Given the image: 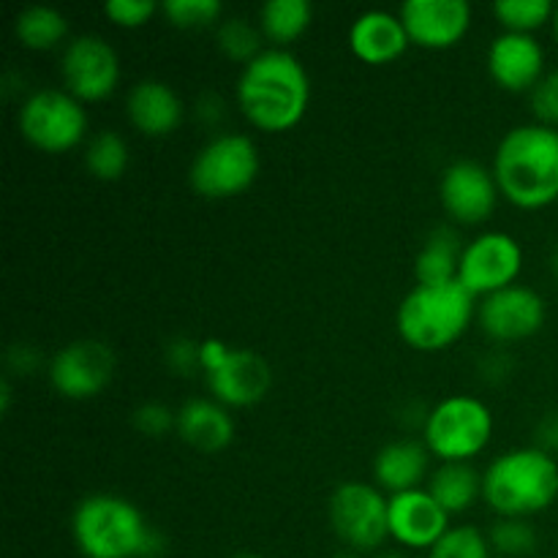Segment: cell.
I'll return each instance as SVG.
<instances>
[{
	"label": "cell",
	"instance_id": "obj_1",
	"mask_svg": "<svg viewBox=\"0 0 558 558\" xmlns=\"http://www.w3.org/2000/svg\"><path fill=\"white\" fill-rule=\"evenodd\" d=\"M311 80L298 54L289 49H265L243 65L238 80V107L254 129L283 134L308 112Z\"/></svg>",
	"mask_w": 558,
	"mask_h": 558
},
{
	"label": "cell",
	"instance_id": "obj_2",
	"mask_svg": "<svg viewBox=\"0 0 558 558\" xmlns=\"http://www.w3.org/2000/svg\"><path fill=\"white\" fill-rule=\"evenodd\" d=\"M501 196L521 210L558 205V129L515 125L501 136L494 156Z\"/></svg>",
	"mask_w": 558,
	"mask_h": 558
},
{
	"label": "cell",
	"instance_id": "obj_3",
	"mask_svg": "<svg viewBox=\"0 0 558 558\" xmlns=\"http://www.w3.org/2000/svg\"><path fill=\"white\" fill-rule=\"evenodd\" d=\"M71 534L85 558H156L163 539L134 501L114 494H90L76 505Z\"/></svg>",
	"mask_w": 558,
	"mask_h": 558
},
{
	"label": "cell",
	"instance_id": "obj_4",
	"mask_svg": "<svg viewBox=\"0 0 558 558\" xmlns=\"http://www.w3.org/2000/svg\"><path fill=\"white\" fill-rule=\"evenodd\" d=\"M483 499L501 518H529L558 499V463L539 447L496 458L483 474Z\"/></svg>",
	"mask_w": 558,
	"mask_h": 558
},
{
	"label": "cell",
	"instance_id": "obj_5",
	"mask_svg": "<svg viewBox=\"0 0 558 558\" xmlns=\"http://www.w3.org/2000/svg\"><path fill=\"white\" fill-rule=\"evenodd\" d=\"M474 314V294L461 281L441 287L417 283L398 305L396 325L403 341L417 352H441L469 330Z\"/></svg>",
	"mask_w": 558,
	"mask_h": 558
},
{
	"label": "cell",
	"instance_id": "obj_6",
	"mask_svg": "<svg viewBox=\"0 0 558 558\" xmlns=\"http://www.w3.org/2000/svg\"><path fill=\"white\" fill-rule=\"evenodd\" d=\"M494 414L474 396H450L425 414L423 441L441 463H469L488 447Z\"/></svg>",
	"mask_w": 558,
	"mask_h": 558
},
{
	"label": "cell",
	"instance_id": "obj_7",
	"mask_svg": "<svg viewBox=\"0 0 558 558\" xmlns=\"http://www.w3.org/2000/svg\"><path fill=\"white\" fill-rule=\"evenodd\" d=\"M262 158L245 134H218L191 161V189L205 199H229L254 185Z\"/></svg>",
	"mask_w": 558,
	"mask_h": 558
},
{
	"label": "cell",
	"instance_id": "obj_8",
	"mask_svg": "<svg viewBox=\"0 0 558 558\" xmlns=\"http://www.w3.org/2000/svg\"><path fill=\"white\" fill-rule=\"evenodd\" d=\"M22 136L31 142L36 150L58 156V153L74 150L87 136V112L85 104L76 101L69 90H44L31 93L20 107Z\"/></svg>",
	"mask_w": 558,
	"mask_h": 558
},
{
	"label": "cell",
	"instance_id": "obj_9",
	"mask_svg": "<svg viewBox=\"0 0 558 558\" xmlns=\"http://www.w3.org/2000/svg\"><path fill=\"white\" fill-rule=\"evenodd\" d=\"M330 523L354 554H368L390 537V499L368 483H343L330 496Z\"/></svg>",
	"mask_w": 558,
	"mask_h": 558
},
{
	"label": "cell",
	"instance_id": "obj_10",
	"mask_svg": "<svg viewBox=\"0 0 558 558\" xmlns=\"http://www.w3.org/2000/svg\"><path fill=\"white\" fill-rule=\"evenodd\" d=\"M523 272V248L512 234L483 232L472 243L463 245L458 281L474 298H490L507 287H515Z\"/></svg>",
	"mask_w": 558,
	"mask_h": 558
},
{
	"label": "cell",
	"instance_id": "obj_11",
	"mask_svg": "<svg viewBox=\"0 0 558 558\" xmlns=\"http://www.w3.org/2000/svg\"><path fill=\"white\" fill-rule=\"evenodd\" d=\"M60 76L76 101H104L118 90L120 58L101 36H76L60 54Z\"/></svg>",
	"mask_w": 558,
	"mask_h": 558
},
{
	"label": "cell",
	"instance_id": "obj_12",
	"mask_svg": "<svg viewBox=\"0 0 558 558\" xmlns=\"http://www.w3.org/2000/svg\"><path fill=\"white\" fill-rule=\"evenodd\" d=\"M114 376V354L104 341L82 338L69 343L49 360V381L54 392L69 401L101 396Z\"/></svg>",
	"mask_w": 558,
	"mask_h": 558
},
{
	"label": "cell",
	"instance_id": "obj_13",
	"mask_svg": "<svg viewBox=\"0 0 558 558\" xmlns=\"http://www.w3.org/2000/svg\"><path fill=\"white\" fill-rule=\"evenodd\" d=\"M499 194L494 169L477 161H456L441 174V207L461 227H477L488 221L499 205Z\"/></svg>",
	"mask_w": 558,
	"mask_h": 558
},
{
	"label": "cell",
	"instance_id": "obj_14",
	"mask_svg": "<svg viewBox=\"0 0 558 558\" xmlns=\"http://www.w3.org/2000/svg\"><path fill=\"white\" fill-rule=\"evenodd\" d=\"M477 316L485 336L499 343H512L537 336L548 319V308L539 292L515 283L490 298H483Z\"/></svg>",
	"mask_w": 558,
	"mask_h": 558
},
{
	"label": "cell",
	"instance_id": "obj_15",
	"mask_svg": "<svg viewBox=\"0 0 558 558\" xmlns=\"http://www.w3.org/2000/svg\"><path fill=\"white\" fill-rule=\"evenodd\" d=\"M398 16L409 41L423 49L456 47L472 27V5L466 0H407Z\"/></svg>",
	"mask_w": 558,
	"mask_h": 558
},
{
	"label": "cell",
	"instance_id": "obj_16",
	"mask_svg": "<svg viewBox=\"0 0 558 558\" xmlns=\"http://www.w3.org/2000/svg\"><path fill=\"white\" fill-rule=\"evenodd\" d=\"M213 401L221 407H254L270 392L272 374L262 354L229 347L227 357L205 374Z\"/></svg>",
	"mask_w": 558,
	"mask_h": 558
},
{
	"label": "cell",
	"instance_id": "obj_17",
	"mask_svg": "<svg viewBox=\"0 0 558 558\" xmlns=\"http://www.w3.org/2000/svg\"><path fill=\"white\" fill-rule=\"evenodd\" d=\"M450 529V515L425 488L390 496V537L403 548L430 550Z\"/></svg>",
	"mask_w": 558,
	"mask_h": 558
},
{
	"label": "cell",
	"instance_id": "obj_18",
	"mask_svg": "<svg viewBox=\"0 0 558 558\" xmlns=\"http://www.w3.org/2000/svg\"><path fill=\"white\" fill-rule=\"evenodd\" d=\"M490 80L507 93H532L545 76L543 44L526 33H501L488 49Z\"/></svg>",
	"mask_w": 558,
	"mask_h": 558
},
{
	"label": "cell",
	"instance_id": "obj_19",
	"mask_svg": "<svg viewBox=\"0 0 558 558\" xmlns=\"http://www.w3.org/2000/svg\"><path fill=\"white\" fill-rule=\"evenodd\" d=\"M409 33L403 20L390 11H363L349 27V49L368 65H387L401 58L409 47Z\"/></svg>",
	"mask_w": 558,
	"mask_h": 558
},
{
	"label": "cell",
	"instance_id": "obj_20",
	"mask_svg": "<svg viewBox=\"0 0 558 558\" xmlns=\"http://www.w3.org/2000/svg\"><path fill=\"white\" fill-rule=\"evenodd\" d=\"M125 112L140 134L161 140L183 123V101L172 85L161 80H140L125 98Z\"/></svg>",
	"mask_w": 558,
	"mask_h": 558
},
{
	"label": "cell",
	"instance_id": "obj_21",
	"mask_svg": "<svg viewBox=\"0 0 558 558\" xmlns=\"http://www.w3.org/2000/svg\"><path fill=\"white\" fill-rule=\"evenodd\" d=\"M178 436L196 452H221L234 439V420L213 398H191L178 409Z\"/></svg>",
	"mask_w": 558,
	"mask_h": 558
},
{
	"label": "cell",
	"instance_id": "obj_22",
	"mask_svg": "<svg viewBox=\"0 0 558 558\" xmlns=\"http://www.w3.org/2000/svg\"><path fill=\"white\" fill-rule=\"evenodd\" d=\"M430 450L425 441L396 439L381 447L374 458V477L379 488L390 490V496L423 488L430 472Z\"/></svg>",
	"mask_w": 558,
	"mask_h": 558
},
{
	"label": "cell",
	"instance_id": "obj_23",
	"mask_svg": "<svg viewBox=\"0 0 558 558\" xmlns=\"http://www.w3.org/2000/svg\"><path fill=\"white\" fill-rule=\"evenodd\" d=\"M425 490L439 501L447 515H458L472 510L483 496V474L469 463H441L436 472H430Z\"/></svg>",
	"mask_w": 558,
	"mask_h": 558
},
{
	"label": "cell",
	"instance_id": "obj_24",
	"mask_svg": "<svg viewBox=\"0 0 558 558\" xmlns=\"http://www.w3.org/2000/svg\"><path fill=\"white\" fill-rule=\"evenodd\" d=\"M463 245L456 229L439 227L430 232L425 245L420 248L414 262V278L423 287H441V283L458 281V267H461Z\"/></svg>",
	"mask_w": 558,
	"mask_h": 558
},
{
	"label": "cell",
	"instance_id": "obj_25",
	"mask_svg": "<svg viewBox=\"0 0 558 558\" xmlns=\"http://www.w3.org/2000/svg\"><path fill=\"white\" fill-rule=\"evenodd\" d=\"M314 20V5L308 0H270L259 11L262 36L276 49H287V44L298 41Z\"/></svg>",
	"mask_w": 558,
	"mask_h": 558
},
{
	"label": "cell",
	"instance_id": "obj_26",
	"mask_svg": "<svg viewBox=\"0 0 558 558\" xmlns=\"http://www.w3.org/2000/svg\"><path fill=\"white\" fill-rule=\"evenodd\" d=\"M16 41L33 52H49L69 36V16L52 5H31L14 20Z\"/></svg>",
	"mask_w": 558,
	"mask_h": 558
},
{
	"label": "cell",
	"instance_id": "obj_27",
	"mask_svg": "<svg viewBox=\"0 0 558 558\" xmlns=\"http://www.w3.org/2000/svg\"><path fill=\"white\" fill-rule=\"evenodd\" d=\"M129 142L118 131H98L96 136H90L85 147V167L90 169L93 178L104 180V183H114V180L129 172Z\"/></svg>",
	"mask_w": 558,
	"mask_h": 558
},
{
	"label": "cell",
	"instance_id": "obj_28",
	"mask_svg": "<svg viewBox=\"0 0 558 558\" xmlns=\"http://www.w3.org/2000/svg\"><path fill=\"white\" fill-rule=\"evenodd\" d=\"M554 3L550 0H496L494 16L507 33H526L532 36L543 25L554 22Z\"/></svg>",
	"mask_w": 558,
	"mask_h": 558
},
{
	"label": "cell",
	"instance_id": "obj_29",
	"mask_svg": "<svg viewBox=\"0 0 558 558\" xmlns=\"http://www.w3.org/2000/svg\"><path fill=\"white\" fill-rule=\"evenodd\" d=\"M262 31L259 25L248 20H227L218 25V47L227 54L229 60H238V63L248 65L251 60L259 58L265 49H262Z\"/></svg>",
	"mask_w": 558,
	"mask_h": 558
},
{
	"label": "cell",
	"instance_id": "obj_30",
	"mask_svg": "<svg viewBox=\"0 0 558 558\" xmlns=\"http://www.w3.org/2000/svg\"><path fill=\"white\" fill-rule=\"evenodd\" d=\"M490 548L499 556L507 558H523L532 556L537 550V532L526 518H501L488 534Z\"/></svg>",
	"mask_w": 558,
	"mask_h": 558
},
{
	"label": "cell",
	"instance_id": "obj_31",
	"mask_svg": "<svg viewBox=\"0 0 558 558\" xmlns=\"http://www.w3.org/2000/svg\"><path fill=\"white\" fill-rule=\"evenodd\" d=\"M428 558H494V548L480 529L456 526L428 550Z\"/></svg>",
	"mask_w": 558,
	"mask_h": 558
},
{
	"label": "cell",
	"instance_id": "obj_32",
	"mask_svg": "<svg viewBox=\"0 0 558 558\" xmlns=\"http://www.w3.org/2000/svg\"><path fill=\"white\" fill-rule=\"evenodd\" d=\"M161 11L169 25L180 31H202L221 20L223 5L218 0H167Z\"/></svg>",
	"mask_w": 558,
	"mask_h": 558
},
{
	"label": "cell",
	"instance_id": "obj_33",
	"mask_svg": "<svg viewBox=\"0 0 558 558\" xmlns=\"http://www.w3.org/2000/svg\"><path fill=\"white\" fill-rule=\"evenodd\" d=\"M131 420H134V428L142 436H150V439H161V436H169L172 430H178V412L161 401L142 403Z\"/></svg>",
	"mask_w": 558,
	"mask_h": 558
},
{
	"label": "cell",
	"instance_id": "obj_34",
	"mask_svg": "<svg viewBox=\"0 0 558 558\" xmlns=\"http://www.w3.org/2000/svg\"><path fill=\"white\" fill-rule=\"evenodd\" d=\"M529 101H532V112L537 123L558 129V69L548 71L539 80V85L529 93Z\"/></svg>",
	"mask_w": 558,
	"mask_h": 558
},
{
	"label": "cell",
	"instance_id": "obj_35",
	"mask_svg": "<svg viewBox=\"0 0 558 558\" xmlns=\"http://www.w3.org/2000/svg\"><path fill=\"white\" fill-rule=\"evenodd\" d=\"M156 11L158 5L153 0H109L104 3V14L118 27H145Z\"/></svg>",
	"mask_w": 558,
	"mask_h": 558
},
{
	"label": "cell",
	"instance_id": "obj_36",
	"mask_svg": "<svg viewBox=\"0 0 558 558\" xmlns=\"http://www.w3.org/2000/svg\"><path fill=\"white\" fill-rule=\"evenodd\" d=\"M163 360H167L169 371L178 376H191L196 368H202V341H191V338H174L163 349Z\"/></svg>",
	"mask_w": 558,
	"mask_h": 558
},
{
	"label": "cell",
	"instance_id": "obj_37",
	"mask_svg": "<svg viewBox=\"0 0 558 558\" xmlns=\"http://www.w3.org/2000/svg\"><path fill=\"white\" fill-rule=\"evenodd\" d=\"M38 365H41V352L36 347H27V343H16L9 349V368L14 374H36Z\"/></svg>",
	"mask_w": 558,
	"mask_h": 558
},
{
	"label": "cell",
	"instance_id": "obj_38",
	"mask_svg": "<svg viewBox=\"0 0 558 558\" xmlns=\"http://www.w3.org/2000/svg\"><path fill=\"white\" fill-rule=\"evenodd\" d=\"M537 447L539 450H545L548 456H554V452H558V412H550L545 414L543 420H539L537 425Z\"/></svg>",
	"mask_w": 558,
	"mask_h": 558
},
{
	"label": "cell",
	"instance_id": "obj_39",
	"mask_svg": "<svg viewBox=\"0 0 558 558\" xmlns=\"http://www.w3.org/2000/svg\"><path fill=\"white\" fill-rule=\"evenodd\" d=\"M199 118L205 120V123H218V120L223 118V104H221V98H216V96H205L199 101Z\"/></svg>",
	"mask_w": 558,
	"mask_h": 558
},
{
	"label": "cell",
	"instance_id": "obj_40",
	"mask_svg": "<svg viewBox=\"0 0 558 558\" xmlns=\"http://www.w3.org/2000/svg\"><path fill=\"white\" fill-rule=\"evenodd\" d=\"M550 267H554V276L558 278V245H556V251H554V259H550Z\"/></svg>",
	"mask_w": 558,
	"mask_h": 558
},
{
	"label": "cell",
	"instance_id": "obj_41",
	"mask_svg": "<svg viewBox=\"0 0 558 558\" xmlns=\"http://www.w3.org/2000/svg\"><path fill=\"white\" fill-rule=\"evenodd\" d=\"M332 558H357V554H354V550H343V554H338V556H332Z\"/></svg>",
	"mask_w": 558,
	"mask_h": 558
},
{
	"label": "cell",
	"instance_id": "obj_42",
	"mask_svg": "<svg viewBox=\"0 0 558 558\" xmlns=\"http://www.w3.org/2000/svg\"><path fill=\"white\" fill-rule=\"evenodd\" d=\"M379 558H412V556H407V554H381Z\"/></svg>",
	"mask_w": 558,
	"mask_h": 558
},
{
	"label": "cell",
	"instance_id": "obj_43",
	"mask_svg": "<svg viewBox=\"0 0 558 558\" xmlns=\"http://www.w3.org/2000/svg\"><path fill=\"white\" fill-rule=\"evenodd\" d=\"M554 36H556V41H558V5H556V14H554Z\"/></svg>",
	"mask_w": 558,
	"mask_h": 558
},
{
	"label": "cell",
	"instance_id": "obj_44",
	"mask_svg": "<svg viewBox=\"0 0 558 558\" xmlns=\"http://www.w3.org/2000/svg\"><path fill=\"white\" fill-rule=\"evenodd\" d=\"M232 558H262V556H254V554H240V556H232Z\"/></svg>",
	"mask_w": 558,
	"mask_h": 558
}]
</instances>
